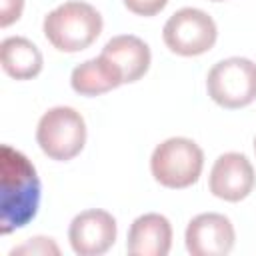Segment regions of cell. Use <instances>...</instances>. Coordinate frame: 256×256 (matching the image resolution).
Wrapping results in <instances>:
<instances>
[{
    "label": "cell",
    "mask_w": 256,
    "mask_h": 256,
    "mask_svg": "<svg viewBox=\"0 0 256 256\" xmlns=\"http://www.w3.org/2000/svg\"><path fill=\"white\" fill-rule=\"evenodd\" d=\"M204 168L202 148L184 136L160 142L150 156V172L154 180L172 190H182L198 182Z\"/></svg>",
    "instance_id": "obj_3"
},
{
    "label": "cell",
    "mask_w": 256,
    "mask_h": 256,
    "mask_svg": "<svg viewBox=\"0 0 256 256\" xmlns=\"http://www.w3.org/2000/svg\"><path fill=\"white\" fill-rule=\"evenodd\" d=\"M10 254H40V256H46V254H60V248L54 244L52 238L34 236V238H28L22 246L12 248Z\"/></svg>",
    "instance_id": "obj_14"
},
{
    "label": "cell",
    "mask_w": 256,
    "mask_h": 256,
    "mask_svg": "<svg viewBox=\"0 0 256 256\" xmlns=\"http://www.w3.org/2000/svg\"><path fill=\"white\" fill-rule=\"evenodd\" d=\"M116 218L100 208L76 214L68 226L70 248L78 256H102L116 242Z\"/></svg>",
    "instance_id": "obj_7"
},
{
    "label": "cell",
    "mask_w": 256,
    "mask_h": 256,
    "mask_svg": "<svg viewBox=\"0 0 256 256\" xmlns=\"http://www.w3.org/2000/svg\"><path fill=\"white\" fill-rule=\"evenodd\" d=\"M124 6L136 14V16H144V18H150V16H156L158 12H162L168 4V0H122Z\"/></svg>",
    "instance_id": "obj_15"
},
{
    "label": "cell",
    "mask_w": 256,
    "mask_h": 256,
    "mask_svg": "<svg viewBox=\"0 0 256 256\" xmlns=\"http://www.w3.org/2000/svg\"><path fill=\"white\" fill-rule=\"evenodd\" d=\"M184 242L192 256H226L234 248L236 232L228 216L204 212L188 222Z\"/></svg>",
    "instance_id": "obj_8"
},
{
    "label": "cell",
    "mask_w": 256,
    "mask_h": 256,
    "mask_svg": "<svg viewBox=\"0 0 256 256\" xmlns=\"http://www.w3.org/2000/svg\"><path fill=\"white\" fill-rule=\"evenodd\" d=\"M100 56L106 58L118 70L124 84L138 82L148 72L152 62L148 44L134 34H120L110 38L104 44Z\"/></svg>",
    "instance_id": "obj_10"
},
{
    "label": "cell",
    "mask_w": 256,
    "mask_h": 256,
    "mask_svg": "<svg viewBox=\"0 0 256 256\" xmlns=\"http://www.w3.org/2000/svg\"><path fill=\"white\" fill-rule=\"evenodd\" d=\"M100 12L82 0H68L44 16L42 30L46 40L60 52L74 54L86 50L102 32Z\"/></svg>",
    "instance_id": "obj_2"
},
{
    "label": "cell",
    "mask_w": 256,
    "mask_h": 256,
    "mask_svg": "<svg viewBox=\"0 0 256 256\" xmlns=\"http://www.w3.org/2000/svg\"><path fill=\"white\" fill-rule=\"evenodd\" d=\"M256 184L252 162L240 152L220 154L210 170L208 188L224 202H240L250 196Z\"/></svg>",
    "instance_id": "obj_9"
},
{
    "label": "cell",
    "mask_w": 256,
    "mask_h": 256,
    "mask_svg": "<svg viewBox=\"0 0 256 256\" xmlns=\"http://www.w3.org/2000/svg\"><path fill=\"white\" fill-rule=\"evenodd\" d=\"M42 184L34 164L10 144L0 154V230L10 234L30 224L40 208Z\"/></svg>",
    "instance_id": "obj_1"
},
{
    "label": "cell",
    "mask_w": 256,
    "mask_h": 256,
    "mask_svg": "<svg viewBox=\"0 0 256 256\" xmlns=\"http://www.w3.org/2000/svg\"><path fill=\"white\" fill-rule=\"evenodd\" d=\"M122 84L124 82L118 70L100 54L78 64L70 74V86L80 96H100Z\"/></svg>",
    "instance_id": "obj_13"
},
{
    "label": "cell",
    "mask_w": 256,
    "mask_h": 256,
    "mask_svg": "<svg viewBox=\"0 0 256 256\" xmlns=\"http://www.w3.org/2000/svg\"><path fill=\"white\" fill-rule=\"evenodd\" d=\"M24 10V0H0V26L8 28L14 24Z\"/></svg>",
    "instance_id": "obj_16"
},
{
    "label": "cell",
    "mask_w": 256,
    "mask_h": 256,
    "mask_svg": "<svg viewBox=\"0 0 256 256\" xmlns=\"http://www.w3.org/2000/svg\"><path fill=\"white\" fill-rule=\"evenodd\" d=\"M206 90L218 106L228 110L252 104L256 100V64L242 56L216 62L206 76Z\"/></svg>",
    "instance_id": "obj_5"
},
{
    "label": "cell",
    "mask_w": 256,
    "mask_h": 256,
    "mask_svg": "<svg viewBox=\"0 0 256 256\" xmlns=\"http://www.w3.org/2000/svg\"><path fill=\"white\" fill-rule=\"evenodd\" d=\"M36 142L50 160L68 162L76 158L86 144V122L72 106H54L40 116Z\"/></svg>",
    "instance_id": "obj_4"
},
{
    "label": "cell",
    "mask_w": 256,
    "mask_h": 256,
    "mask_svg": "<svg viewBox=\"0 0 256 256\" xmlns=\"http://www.w3.org/2000/svg\"><path fill=\"white\" fill-rule=\"evenodd\" d=\"M172 248V224L158 212L138 216L128 230L126 252L132 256H166Z\"/></svg>",
    "instance_id": "obj_11"
},
{
    "label": "cell",
    "mask_w": 256,
    "mask_h": 256,
    "mask_svg": "<svg viewBox=\"0 0 256 256\" xmlns=\"http://www.w3.org/2000/svg\"><path fill=\"white\" fill-rule=\"evenodd\" d=\"M218 38V28L212 16L200 8L176 10L162 28V40L166 48L178 56H200L206 54Z\"/></svg>",
    "instance_id": "obj_6"
},
{
    "label": "cell",
    "mask_w": 256,
    "mask_h": 256,
    "mask_svg": "<svg viewBox=\"0 0 256 256\" xmlns=\"http://www.w3.org/2000/svg\"><path fill=\"white\" fill-rule=\"evenodd\" d=\"M210 2H226V0H210Z\"/></svg>",
    "instance_id": "obj_18"
},
{
    "label": "cell",
    "mask_w": 256,
    "mask_h": 256,
    "mask_svg": "<svg viewBox=\"0 0 256 256\" xmlns=\"http://www.w3.org/2000/svg\"><path fill=\"white\" fill-rule=\"evenodd\" d=\"M254 152H256V136H254Z\"/></svg>",
    "instance_id": "obj_17"
},
{
    "label": "cell",
    "mask_w": 256,
    "mask_h": 256,
    "mask_svg": "<svg viewBox=\"0 0 256 256\" xmlns=\"http://www.w3.org/2000/svg\"><path fill=\"white\" fill-rule=\"evenodd\" d=\"M2 70L14 80H32L42 72L44 58L38 46L24 36H8L0 44Z\"/></svg>",
    "instance_id": "obj_12"
}]
</instances>
